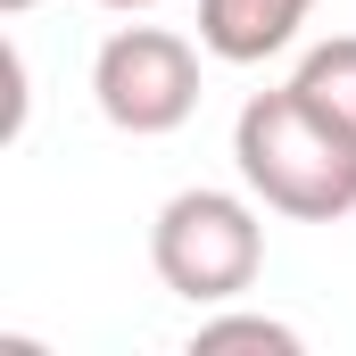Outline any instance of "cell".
<instances>
[{"label":"cell","mask_w":356,"mask_h":356,"mask_svg":"<svg viewBox=\"0 0 356 356\" xmlns=\"http://www.w3.org/2000/svg\"><path fill=\"white\" fill-rule=\"evenodd\" d=\"M290 83L307 91L340 133H356V33H332V42H315L307 58H298V75Z\"/></svg>","instance_id":"5"},{"label":"cell","mask_w":356,"mask_h":356,"mask_svg":"<svg viewBox=\"0 0 356 356\" xmlns=\"http://www.w3.org/2000/svg\"><path fill=\"white\" fill-rule=\"evenodd\" d=\"M25 8H42V0H0V17H25Z\"/></svg>","instance_id":"8"},{"label":"cell","mask_w":356,"mask_h":356,"mask_svg":"<svg viewBox=\"0 0 356 356\" xmlns=\"http://www.w3.org/2000/svg\"><path fill=\"white\" fill-rule=\"evenodd\" d=\"M307 17H315V0H199V50L224 67H257L298 42Z\"/></svg>","instance_id":"4"},{"label":"cell","mask_w":356,"mask_h":356,"mask_svg":"<svg viewBox=\"0 0 356 356\" xmlns=\"http://www.w3.org/2000/svg\"><path fill=\"white\" fill-rule=\"evenodd\" d=\"M232 166L273 216L340 224L356 216V133H340L298 83L257 91L232 124Z\"/></svg>","instance_id":"1"},{"label":"cell","mask_w":356,"mask_h":356,"mask_svg":"<svg viewBox=\"0 0 356 356\" xmlns=\"http://www.w3.org/2000/svg\"><path fill=\"white\" fill-rule=\"evenodd\" d=\"M91 99L116 133L158 141V133L191 124V108H199V50L166 25H116L91 58Z\"/></svg>","instance_id":"3"},{"label":"cell","mask_w":356,"mask_h":356,"mask_svg":"<svg viewBox=\"0 0 356 356\" xmlns=\"http://www.w3.org/2000/svg\"><path fill=\"white\" fill-rule=\"evenodd\" d=\"M298 356L307 340L290 332V323H273V315H249V307H224V315H207L199 332H191V356Z\"/></svg>","instance_id":"6"},{"label":"cell","mask_w":356,"mask_h":356,"mask_svg":"<svg viewBox=\"0 0 356 356\" xmlns=\"http://www.w3.org/2000/svg\"><path fill=\"white\" fill-rule=\"evenodd\" d=\"M149 266L191 307H232L266 266V224L241 191H175L149 224Z\"/></svg>","instance_id":"2"},{"label":"cell","mask_w":356,"mask_h":356,"mask_svg":"<svg viewBox=\"0 0 356 356\" xmlns=\"http://www.w3.org/2000/svg\"><path fill=\"white\" fill-rule=\"evenodd\" d=\"M99 8H116V17H141V8H158V0H99Z\"/></svg>","instance_id":"7"}]
</instances>
